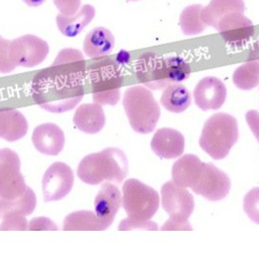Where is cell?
Listing matches in <instances>:
<instances>
[{
  "label": "cell",
  "mask_w": 259,
  "mask_h": 260,
  "mask_svg": "<svg viewBox=\"0 0 259 260\" xmlns=\"http://www.w3.org/2000/svg\"><path fill=\"white\" fill-rule=\"evenodd\" d=\"M220 36L231 46L245 45L254 34L252 22L245 17L244 13H230L219 21L217 28Z\"/></svg>",
  "instance_id": "13"
},
{
  "label": "cell",
  "mask_w": 259,
  "mask_h": 260,
  "mask_svg": "<svg viewBox=\"0 0 259 260\" xmlns=\"http://www.w3.org/2000/svg\"><path fill=\"white\" fill-rule=\"evenodd\" d=\"M204 164L196 155L186 154L181 156L173 165V182L179 187L192 188L198 180Z\"/></svg>",
  "instance_id": "18"
},
{
  "label": "cell",
  "mask_w": 259,
  "mask_h": 260,
  "mask_svg": "<svg viewBox=\"0 0 259 260\" xmlns=\"http://www.w3.org/2000/svg\"><path fill=\"white\" fill-rule=\"evenodd\" d=\"M64 134L59 126L45 123L37 126L33 134L34 145L40 153L56 156L64 146Z\"/></svg>",
  "instance_id": "17"
},
{
  "label": "cell",
  "mask_w": 259,
  "mask_h": 260,
  "mask_svg": "<svg viewBox=\"0 0 259 260\" xmlns=\"http://www.w3.org/2000/svg\"><path fill=\"white\" fill-rule=\"evenodd\" d=\"M136 72L138 79L146 88L162 90L170 84L181 83L190 76L191 68L179 57L164 59L148 53L138 60Z\"/></svg>",
  "instance_id": "2"
},
{
  "label": "cell",
  "mask_w": 259,
  "mask_h": 260,
  "mask_svg": "<svg viewBox=\"0 0 259 260\" xmlns=\"http://www.w3.org/2000/svg\"><path fill=\"white\" fill-rule=\"evenodd\" d=\"M161 105L171 112L181 113L191 105L190 92L181 83L170 84L163 91Z\"/></svg>",
  "instance_id": "25"
},
{
  "label": "cell",
  "mask_w": 259,
  "mask_h": 260,
  "mask_svg": "<svg viewBox=\"0 0 259 260\" xmlns=\"http://www.w3.org/2000/svg\"><path fill=\"white\" fill-rule=\"evenodd\" d=\"M115 44V38L107 28L99 26L92 29L84 40L85 55L92 59L104 58L109 55Z\"/></svg>",
  "instance_id": "21"
},
{
  "label": "cell",
  "mask_w": 259,
  "mask_h": 260,
  "mask_svg": "<svg viewBox=\"0 0 259 260\" xmlns=\"http://www.w3.org/2000/svg\"><path fill=\"white\" fill-rule=\"evenodd\" d=\"M94 103L102 106L117 105L123 85V75L112 59H102L93 63L89 69Z\"/></svg>",
  "instance_id": "6"
},
{
  "label": "cell",
  "mask_w": 259,
  "mask_h": 260,
  "mask_svg": "<svg viewBox=\"0 0 259 260\" xmlns=\"http://www.w3.org/2000/svg\"><path fill=\"white\" fill-rule=\"evenodd\" d=\"M63 230H104L95 213L91 211H78L69 214L63 220Z\"/></svg>",
  "instance_id": "26"
},
{
  "label": "cell",
  "mask_w": 259,
  "mask_h": 260,
  "mask_svg": "<svg viewBox=\"0 0 259 260\" xmlns=\"http://www.w3.org/2000/svg\"><path fill=\"white\" fill-rule=\"evenodd\" d=\"M10 42L0 36V73H10L17 69L10 58Z\"/></svg>",
  "instance_id": "30"
},
{
  "label": "cell",
  "mask_w": 259,
  "mask_h": 260,
  "mask_svg": "<svg viewBox=\"0 0 259 260\" xmlns=\"http://www.w3.org/2000/svg\"><path fill=\"white\" fill-rule=\"evenodd\" d=\"M239 139L235 117L227 113H216L207 120L201 135V148L214 160H222Z\"/></svg>",
  "instance_id": "4"
},
{
  "label": "cell",
  "mask_w": 259,
  "mask_h": 260,
  "mask_svg": "<svg viewBox=\"0 0 259 260\" xmlns=\"http://www.w3.org/2000/svg\"><path fill=\"white\" fill-rule=\"evenodd\" d=\"M193 95L197 107L202 110H216L223 106L227 96V89L220 79L208 76L197 84Z\"/></svg>",
  "instance_id": "14"
},
{
  "label": "cell",
  "mask_w": 259,
  "mask_h": 260,
  "mask_svg": "<svg viewBox=\"0 0 259 260\" xmlns=\"http://www.w3.org/2000/svg\"><path fill=\"white\" fill-rule=\"evenodd\" d=\"M135 229H143V230H158V226L150 220L147 221H135L126 218L122 220L119 225V230H135Z\"/></svg>",
  "instance_id": "33"
},
{
  "label": "cell",
  "mask_w": 259,
  "mask_h": 260,
  "mask_svg": "<svg viewBox=\"0 0 259 260\" xmlns=\"http://www.w3.org/2000/svg\"><path fill=\"white\" fill-rule=\"evenodd\" d=\"M73 123L78 130L85 134L100 133L106 125V114L102 105L96 103L81 105L74 113Z\"/></svg>",
  "instance_id": "19"
},
{
  "label": "cell",
  "mask_w": 259,
  "mask_h": 260,
  "mask_svg": "<svg viewBox=\"0 0 259 260\" xmlns=\"http://www.w3.org/2000/svg\"><path fill=\"white\" fill-rule=\"evenodd\" d=\"M121 205L122 196L118 187L109 182L103 184L94 199V213L104 230L113 223Z\"/></svg>",
  "instance_id": "15"
},
{
  "label": "cell",
  "mask_w": 259,
  "mask_h": 260,
  "mask_svg": "<svg viewBox=\"0 0 259 260\" xmlns=\"http://www.w3.org/2000/svg\"><path fill=\"white\" fill-rule=\"evenodd\" d=\"M36 193L28 186L24 194L17 199L7 200L0 198V219L11 214L27 216L36 210Z\"/></svg>",
  "instance_id": "24"
},
{
  "label": "cell",
  "mask_w": 259,
  "mask_h": 260,
  "mask_svg": "<svg viewBox=\"0 0 259 260\" xmlns=\"http://www.w3.org/2000/svg\"><path fill=\"white\" fill-rule=\"evenodd\" d=\"M162 206L170 215V220L180 223H189L188 218L193 213L195 203L188 190L176 185L173 180L168 181L161 188Z\"/></svg>",
  "instance_id": "10"
},
{
  "label": "cell",
  "mask_w": 259,
  "mask_h": 260,
  "mask_svg": "<svg viewBox=\"0 0 259 260\" xmlns=\"http://www.w3.org/2000/svg\"><path fill=\"white\" fill-rule=\"evenodd\" d=\"M23 1L30 7H38L45 2V0H23Z\"/></svg>",
  "instance_id": "38"
},
{
  "label": "cell",
  "mask_w": 259,
  "mask_h": 260,
  "mask_svg": "<svg viewBox=\"0 0 259 260\" xmlns=\"http://www.w3.org/2000/svg\"><path fill=\"white\" fill-rule=\"evenodd\" d=\"M74 183L71 167L56 162L49 167L42 179V191L45 202L59 201L70 194Z\"/></svg>",
  "instance_id": "12"
},
{
  "label": "cell",
  "mask_w": 259,
  "mask_h": 260,
  "mask_svg": "<svg viewBox=\"0 0 259 260\" xmlns=\"http://www.w3.org/2000/svg\"><path fill=\"white\" fill-rule=\"evenodd\" d=\"M202 9L203 6L200 4H193L181 12L179 24L185 36L200 35L207 27L202 19Z\"/></svg>",
  "instance_id": "27"
},
{
  "label": "cell",
  "mask_w": 259,
  "mask_h": 260,
  "mask_svg": "<svg viewBox=\"0 0 259 260\" xmlns=\"http://www.w3.org/2000/svg\"><path fill=\"white\" fill-rule=\"evenodd\" d=\"M247 60H255L259 63V42L255 43L251 48Z\"/></svg>",
  "instance_id": "37"
},
{
  "label": "cell",
  "mask_w": 259,
  "mask_h": 260,
  "mask_svg": "<svg viewBox=\"0 0 259 260\" xmlns=\"http://www.w3.org/2000/svg\"><path fill=\"white\" fill-rule=\"evenodd\" d=\"M246 120L249 129L255 136L259 142V112L256 110H249L246 114Z\"/></svg>",
  "instance_id": "35"
},
{
  "label": "cell",
  "mask_w": 259,
  "mask_h": 260,
  "mask_svg": "<svg viewBox=\"0 0 259 260\" xmlns=\"http://www.w3.org/2000/svg\"><path fill=\"white\" fill-rule=\"evenodd\" d=\"M244 211L251 221L259 224V187L247 192L244 198Z\"/></svg>",
  "instance_id": "29"
},
{
  "label": "cell",
  "mask_w": 259,
  "mask_h": 260,
  "mask_svg": "<svg viewBox=\"0 0 259 260\" xmlns=\"http://www.w3.org/2000/svg\"><path fill=\"white\" fill-rule=\"evenodd\" d=\"M94 15V7L89 4L84 5L79 12L73 16H64L59 13L57 16V24L59 31L68 37L78 36L93 21Z\"/></svg>",
  "instance_id": "22"
},
{
  "label": "cell",
  "mask_w": 259,
  "mask_h": 260,
  "mask_svg": "<svg viewBox=\"0 0 259 260\" xmlns=\"http://www.w3.org/2000/svg\"><path fill=\"white\" fill-rule=\"evenodd\" d=\"M0 230H27L28 224L24 215L11 214L7 215L2 219Z\"/></svg>",
  "instance_id": "31"
},
{
  "label": "cell",
  "mask_w": 259,
  "mask_h": 260,
  "mask_svg": "<svg viewBox=\"0 0 259 260\" xmlns=\"http://www.w3.org/2000/svg\"><path fill=\"white\" fill-rule=\"evenodd\" d=\"M244 11V0H212L208 6L203 7L202 19L207 26H212L216 29L219 21L224 16L230 13Z\"/></svg>",
  "instance_id": "23"
},
{
  "label": "cell",
  "mask_w": 259,
  "mask_h": 260,
  "mask_svg": "<svg viewBox=\"0 0 259 260\" xmlns=\"http://www.w3.org/2000/svg\"><path fill=\"white\" fill-rule=\"evenodd\" d=\"M28 230H59L58 226L47 217L34 218L28 225Z\"/></svg>",
  "instance_id": "34"
},
{
  "label": "cell",
  "mask_w": 259,
  "mask_h": 260,
  "mask_svg": "<svg viewBox=\"0 0 259 260\" xmlns=\"http://www.w3.org/2000/svg\"><path fill=\"white\" fill-rule=\"evenodd\" d=\"M26 187L18 154L9 148L0 149V198L17 199Z\"/></svg>",
  "instance_id": "8"
},
{
  "label": "cell",
  "mask_w": 259,
  "mask_h": 260,
  "mask_svg": "<svg viewBox=\"0 0 259 260\" xmlns=\"http://www.w3.org/2000/svg\"><path fill=\"white\" fill-rule=\"evenodd\" d=\"M209 201L223 200L231 189L228 176L212 163H205L197 182L191 188Z\"/></svg>",
  "instance_id": "11"
},
{
  "label": "cell",
  "mask_w": 259,
  "mask_h": 260,
  "mask_svg": "<svg viewBox=\"0 0 259 260\" xmlns=\"http://www.w3.org/2000/svg\"><path fill=\"white\" fill-rule=\"evenodd\" d=\"M123 107L133 130L139 134L153 132L161 109L153 94L143 86H133L124 94Z\"/></svg>",
  "instance_id": "5"
},
{
  "label": "cell",
  "mask_w": 259,
  "mask_h": 260,
  "mask_svg": "<svg viewBox=\"0 0 259 260\" xmlns=\"http://www.w3.org/2000/svg\"><path fill=\"white\" fill-rule=\"evenodd\" d=\"M233 82L241 90H252L259 85V63L247 60L240 66L233 74Z\"/></svg>",
  "instance_id": "28"
},
{
  "label": "cell",
  "mask_w": 259,
  "mask_h": 260,
  "mask_svg": "<svg viewBox=\"0 0 259 260\" xmlns=\"http://www.w3.org/2000/svg\"><path fill=\"white\" fill-rule=\"evenodd\" d=\"M31 94L36 104L53 113L73 109L83 99V80L77 79L52 64L36 74L31 83Z\"/></svg>",
  "instance_id": "1"
},
{
  "label": "cell",
  "mask_w": 259,
  "mask_h": 260,
  "mask_svg": "<svg viewBox=\"0 0 259 260\" xmlns=\"http://www.w3.org/2000/svg\"><path fill=\"white\" fill-rule=\"evenodd\" d=\"M128 159L125 153L115 147L85 156L79 163L77 176L83 182L98 185L104 181L120 183L128 175Z\"/></svg>",
  "instance_id": "3"
},
{
  "label": "cell",
  "mask_w": 259,
  "mask_h": 260,
  "mask_svg": "<svg viewBox=\"0 0 259 260\" xmlns=\"http://www.w3.org/2000/svg\"><path fill=\"white\" fill-rule=\"evenodd\" d=\"M129 1H139V0H129Z\"/></svg>",
  "instance_id": "39"
},
{
  "label": "cell",
  "mask_w": 259,
  "mask_h": 260,
  "mask_svg": "<svg viewBox=\"0 0 259 260\" xmlns=\"http://www.w3.org/2000/svg\"><path fill=\"white\" fill-rule=\"evenodd\" d=\"M161 230H193L192 226L189 223H180V222H175L172 220H168L165 224L161 227Z\"/></svg>",
  "instance_id": "36"
},
{
  "label": "cell",
  "mask_w": 259,
  "mask_h": 260,
  "mask_svg": "<svg viewBox=\"0 0 259 260\" xmlns=\"http://www.w3.org/2000/svg\"><path fill=\"white\" fill-rule=\"evenodd\" d=\"M59 13L64 16H73L79 10L81 0H54Z\"/></svg>",
  "instance_id": "32"
},
{
  "label": "cell",
  "mask_w": 259,
  "mask_h": 260,
  "mask_svg": "<svg viewBox=\"0 0 259 260\" xmlns=\"http://www.w3.org/2000/svg\"><path fill=\"white\" fill-rule=\"evenodd\" d=\"M122 205L128 218L135 221L150 220L159 209V194L152 187L136 178H130L123 185Z\"/></svg>",
  "instance_id": "7"
},
{
  "label": "cell",
  "mask_w": 259,
  "mask_h": 260,
  "mask_svg": "<svg viewBox=\"0 0 259 260\" xmlns=\"http://www.w3.org/2000/svg\"><path fill=\"white\" fill-rule=\"evenodd\" d=\"M48 54L47 42L36 36H21L10 42V58L16 68H35L44 61Z\"/></svg>",
  "instance_id": "9"
},
{
  "label": "cell",
  "mask_w": 259,
  "mask_h": 260,
  "mask_svg": "<svg viewBox=\"0 0 259 260\" xmlns=\"http://www.w3.org/2000/svg\"><path fill=\"white\" fill-rule=\"evenodd\" d=\"M154 153L163 159H175L181 156L185 148L183 135L171 128L159 129L151 141Z\"/></svg>",
  "instance_id": "16"
},
{
  "label": "cell",
  "mask_w": 259,
  "mask_h": 260,
  "mask_svg": "<svg viewBox=\"0 0 259 260\" xmlns=\"http://www.w3.org/2000/svg\"><path fill=\"white\" fill-rule=\"evenodd\" d=\"M28 131V123L22 112L12 108H0V139L16 142Z\"/></svg>",
  "instance_id": "20"
}]
</instances>
